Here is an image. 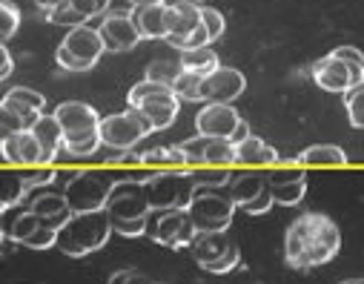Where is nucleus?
<instances>
[{
  "mask_svg": "<svg viewBox=\"0 0 364 284\" xmlns=\"http://www.w3.org/2000/svg\"><path fill=\"white\" fill-rule=\"evenodd\" d=\"M341 250V230L324 213H301L284 236V261L293 270H313L333 261Z\"/></svg>",
  "mask_w": 364,
  "mask_h": 284,
  "instance_id": "obj_1",
  "label": "nucleus"
},
{
  "mask_svg": "<svg viewBox=\"0 0 364 284\" xmlns=\"http://www.w3.org/2000/svg\"><path fill=\"white\" fill-rule=\"evenodd\" d=\"M112 236V221L107 210H89L75 213L60 230H58V250L72 258H83L89 253H98Z\"/></svg>",
  "mask_w": 364,
  "mask_h": 284,
  "instance_id": "obj_2",
  "label": "nucleus"
},
{
  "mask_svg": "<svg viewBox=\"0 0 364 284\" xmlns=\"http://www.w3.org/2000/svg\"><path fill=\"white\" fill-rule=\"evenodd\" d=\"M144 189L152 210H187L198 189V181L190 169H155Z\"/></svg>",
  "mask_w": 364,
  "mask_h": 284,
  "instance_id": "obj_3",
  "label": "nucleus"
},
{
  "mask_svg": "<svg viewBox=\"0 0 364 284\" xmlns=\"http://www.w3.org/2000/svg\"><path fill=\"white\" fill-rule=\"evenodd\" d=\"M104 49H107V43H104L101 32L83 23V26H75L66 32L60 46L55 49V61L66 72H89L101 61Z\"/></svg>",
  "mask_w": 364,
  "mask_h": 284,
  "instance_id": "obj_4",
  "label": "nucleus"
},
{
  "mask_svg": "<svg viewBox=\"0 0 364 284\" xmlns=\"http://www.w3.org/2000/svg\"><path fill=\"white\" fill-rule=\"evenodd\" d=\"M190 250L196 264L215 275H227L241 264V250L227 230H198Z\"/></svg>",
  "mask_w": 364,
  "mask_h": 284,
  "instance_id": "obj_5",
  "label": "nucleus"
},
{
  "mask_svg": "<svg viewBox=\"0 0 364 284\" xmlns=\"http://www.w3.org/2000/svg\"><path fill=\"white\" fill-rule=\"evenodd\" d=\"M235 201L232 196L227 193L224 186H207V184H198L196 196L190 201V216L196 221L198 230H227L232 224V216H235Z\"/></svg>",
  "mask_w": 364,
  "mask_h": 284,
  "instance_id": "obj_6",
  "label": "nucleus"
},
{
  "mask_svg": "<svg viewBox=\"0 0 364 284\" xmlns=\"http://www.w3.org/2000/svg\"><path fill=\"white\" fill-rule=\"evenodd\" d=\"M146 236L161 247L181 250V247H193L198 227H196L190 210H152Z\"/></svg>",
  "mask_w": 364,
  "mask_h": 284,
  "instance_id": "obj_7",
  "label": "nucleus"
},
{
  "mask_svg": "<svg viewBox=\"0 0 364 284\" xmlns=\"http://www.w3.org/2000/svg\"><path fill=\"white\" fill-rule=\"evenodd\" d=\"M98 130H101L104 144H107L109 149H118V152H124V149H135L138 141H144L149 132H155L152 124H149V118H146L138 107H129L127 112L104 115Z\"/></svg>",
  "mask_w": 364,
  "mask_h": 284,
  "instance_id": "obj_8",
  "label": "nucleus"
},
{
  "mask_svg": "<svg viewBox=\"0 0 364 284\" xmlns=\"http://www.w3.org/2000/svg\"><path fill=\"white\" fill-rule=\"evenodd\" d=\"M112 186H115V181H109L107 175L83 169V172L66 186L63 196L69 199V207H72L75 213H89V210H104V207H107Z\"/></svg>",
  "mask_w": 364,
  "mask_h": 284,
  "instance_id": "obj_9",
  "label": "nucleus"
},
{
  "mask_svg": "<svg viewBox=\"0 0 364 284\" xmlns=\"http://www.w3.org/2000/svg\"><path fill=\"white\" fill-rule=\"evenodd\" d=\"M104 210L109 213V219H124V221H138V219H149L152 216L144 184L129 181V178H124V181H118L112 186L109 201H107Z\"/></svg>",
  "mask_w": 364,
  "mask_h": 284,
  "instance_id": "obj_10",
  "label": "nucleus"
},
{
  "mask_svg": "<svg viewBox=\"0 0 364 284\" xmlns=\"http://www.w3.org/2000/svg\"><path fill=\"white\" fill-rule=\"evenodd\" d=\"M181 152L187 158V169L193 167H232L235 161V144L230 138H190L184 144H178Z\"/></svg>",
  "mask_w": 364,
  "mask_h": 284,
  "instance_id": "obj_11",
  "label": "nucleus"
},
{
  "mask_svg": "<svg viewBox=\"0 0 364 284\" xmlns=\"http://www.w3.org/2000/svg\"><path fill=\"white\" fill-rule=\"evenodd\" d=\"M313 80L324 92L344 95L350 86H355V83L364 80V66H355V63L338 61L336 55H327V58H321V61L313 63Z\"/></svg>",
  "mask_w": 364,
  "mask_h": 284,
  "instance_id": "obj_12",
  "label": "nucleus"
},
{
  "mask_svg": "<svg viewBox=\"0 0 364 284\" xmlns=\"http://www.w3.org/2000/svg\"><path fill=\"white\" fill-rule=\"evenodd\" d=\"M166 41L178 46V52H184L190 38L201 29V6L187 4V0H166Z\"/></svg>",
  "mask_w": 364,
  "mask_h": 284,
  "instance_id": "obj_13",
  "label": "nucleus"
},
{
  "mask_svg": "<svg viewBox=\"0 0 364 284\" xmlns=\"http://www.w3.org/2000/svg\"><path fill=\"white\" fill-rule=\"evenodd\" d=\"M267 181H269L276 204H284V207L299 204L307 193V172L301 164L299 167H269Z\"/></svg>",
  "mask_w": 364,
  "mask_h": 284,
  "instance_id": "obj_14",
  "label": "nucleus"
},
{
  "mask_svg": "<svg viewBox=\"0 0 364 284\" xmlns=\"http://www.w3.org/2000/svg\"><path fill=\"white\" fill-rule=\"evenodd\" d=\"M247 78L232 66H218L204 78V101L207 104H232L244 92Z\"/></svg>",
  "mask_w": 364,
  "mask_h": 284,
  "instance_id": "obj_15",
  "label": "nucleus"
},
{
  "mask_svg": "<svg viewBox=\"0 0 364 284\" xmlns=\"http://www.w3.org/2000/svg\"><path fill=\"white\" fill-rule=\"evenodd\" d=\"M0 152H4V161L18 167V169H26V167H41V144L35 138L32 130L26 132H4V141H0Z\"/></svg>",
  "mask_w": 364,
  "mask_h": 284,
  "instance_id": "obj_16",
  "label": "nucleus"
},
{
  "mask_svg": "<svg viewBox=\"0 0 364 284\" xmlns=\"http://www.w3.org/2000/svg\"><path fill=\"white\" fill-rule=\"evenodd\" d=\"M98 32H101L107 49H112V52H127V49L138 46V41H141V32H138V26H135L129 12H109V15H104Z\"/></svg>",
  "mask_w": 364,
  "mask_h": 284,
  "instance_id": "obj_17",
  "label": "nucleus"
},
{
  "mask_svg": "<svg viewBox=\"0 0 364 284\" xmlns=\"http://www.w3.org/2000/svg\"><path fill=\"white\" fill-rule=\"evenodd\" d=\"M238 124H241V115L230 104H207L196 115V130L198 135H207V138H232Z\"/></svg>",
  "mask_w": 364,
  "mask_h": 284,
  "instance_id": "obj_18",
  "label": "nucleus"
},
{
  "mask_svg": "<svg viewBox=\"0 0 364 284\" xmlns=\"http://www.w3.org/2000/svg\"><path fill=\"white\" fill-rule=\"evenodd\" d=\"M58 124L63 127V135H77V132H89L101 127V115L95 107H89L83 101H66L55 110Z\"/></svg>",
  "mask_w": 364,
  "mask_h": 284,
  "instance_id": "obj_19",
  "label": "nucleus"
},
{
  "mask_svg": "<svg viewBox=\"0 0 364 284\" xmlns=\"http://www.w3.org/2000/svg\"><path fill=\"white\" fill-rule=\"evenodd\" d=\"M32 132H35V138H38V144H41V149H43V155H41V167H49L52 161H58V155H60V149H63V127L58 124V118H55V112L52 115H41L38 118V124L32 127Z\"/></svg>",
  "mask_w": 364,
  "mask_h": 284,
  "instance_id": "obj_20",
  "label": "nucleus"
},
{
  "mask_svg": "<svg viewBox=\"0 0 364 284\" xmlns=\"http://www.w3.org/2000/svg\"><path fill=\"white\" fill-rule=\"evenodd\" d=\"M178 104H181V98L169 89V92H161V95H152V98H146L138 110L149 118L152 130H166L178 118Z\"/></svg>",
  "mask_w": 364,
  "mask_h": 284,
  "instance_id": "obj_21",
  "label": "nucleus"
},
{
  "mask_svg": "<svg viewBox=\"0 0 364 284\" xmlns=\"http://www.w3.org/2000/svg\"><path fill=\"white\" fill-rule=\"evenodd\" d=\"M43 112L35 110V107H26L21 101H12V98H0V127H4V132H26L38 124Z\"/></svg>",
  "mask_w": 364,
  "mask_h": 284,
  "instance_id": "obj_22",
  "label": "nucleus"
},
{
  "mask_svg": "<svg viewBox=\"0 0 364 284\" xmlns=\"http://www.w3.org/2000/svg\"><path fill=\"white\" fill-rule=\"evenodd\" d=\"M129 15H132V21H135L141 38H152V41L164 38V41H166V35H169V26H166V4L132 6Z\"/></svg>",
  "mask_w": 364,
  "mask_h": 284,
  "instance_id": "obj_23",
  "label": "nucleus"
},
{
  "mask_svg": "<svg viewBox=\"0 0 364 284\" xmlns=\"http://www.w3.org/2000/svg\"><path fill=\"white\" fill-rule=\"evenodd\" d=\"M29 210H32L35 216H41V219H43L49 227H55V230H60V227L75 216V210L69 207V199L60 196V193H43V196H38Z\"/></svg>",
  "mask_w": 364,
  "mask_h": 284,
  "instance_id": "obj_24",
  "label": "nucleus"
},
{
  "mask_svg": "<svg viewBox=\"0 0 364 284\" xmlns=\"http://www.w3.org/2000/svg\"><path fill=\"white\" fill-rule=\"evenodd\" d=\"M235 161L244 167H276L279 164V149L269 147L267 141L247 135L244 141L235 144Z\"/></svg>",
  "mask_w": 364,
  "mask_h": 284,
  "instance_id": "obj_25",
  "label": "nucleus"
},
{
  "mask_svg": "<svg viewBox=\"0 0 364 284\" xmlns=\"http://www.w3.org/2000/svg\"><path fill=\"white\" fill-rule=\"evenodd\" d=\"M267 186V175H258V172H235L232 181H230V196L238 207H247L250 201H255Z\"/></svg>",
  "mask_w": 364,
  "mask_h": 284,
  "instance_id": "obj_26",
  "label": "nucleus"
},
{
  "mask_svg": "<svg viewBox=\"0 0 364 284\" xmlns=\"http://www.w3.org/2000/svg\"><path fill=\"white\" fill-rule=\"evenodd\" d=\"M299 164L301 167H347V152L333 144H316L299 155Z\"/></svg>",
  "mask_w": 364,
  "mask_h": 284,
  "instance_id": "obj_27",
  "label": "nucleus"
},
{
  "mask_svg": "<svg viewBox=\"0 0 364 284\" xmlns=\"http://www.w3.org/2000/svg\"><path fill=\"white\" fill-rule=\"evenodd\" d=\"M144 167L149 169H184L187 158L181 152V147H152L144 152Z\"/></svg>",
  "mask_w": 364,
  "mask_h": 284,
  "instance_id": "obj_28",
  "label": "nucleus"
},
{
  "mask_svg": "<svg viewBox=\"0 0 364 284\" xmlns=\"http://www.w3.org/2000/svg\"><path fill=\"white\" fill-rule=\"evenodd\" d=\"M101 144H104V138H101V130H89V132L66 135V138H63V149H60V155L86 158V155L98 152V147H101ZM60 155H58V158H60Z\"/></svg>",
  "mask_w": 364,
  "mask_h": 284,
  "instance_id": "obj_29",
  "label": "nucleus"
},
{
  "mask_svg": "<svg viewBox=\"0 0 364 284\" xmlns=\"http://www.w3.org/2000/svg\"><path fill=\"white\" fill-rule=\"evenodd\" d=\"M181 66H184L187 72H196V75L207 78L221 63H218V55L210 46H198V49H184V52H181Z\"/></svg>",
  "mask_w": 364,
  "mask_h": 284,
  "instance_id": "obj_30",
  "label": "nucleus"
},
{
  "mask_svg": "<svg viewBox=\"0 0 364 284\" xmlns=\"http://www.w3.org/2000/svg\"><path fill=\"white\" fill-rule=\"evenodd\" d=\"M172 92L181 101H204V78L184 69L178 75V80L172 83Z\"/></svg>",
  "mask_w": 364,
  "mask_h": 284,
  "instance_id": "obj_31",
  "label": "nucleus"
},
{
  "mask_svg": "<svg viewBox=\"0 0 364 284\" xmlns=\"http://www.w3.org/2000/svg\"><path fill=\"white\" fill-rule=\"evenodd\" d=\"M29 189H32V186L26 184L23 172H9V175L4 178V199H0V204H4V210L18 207V204L26 199Z\"/></svg>",
  "mask_w": 364,
  "mask_h": 284,
  "instance_id": "obj_32",
  "label": "nucleus"
},
{
  "mask_svg": "<svg viewBox=\"0 0 364 284\" xmlns=\"http://www.w3.org/2000/svg\"><path fill=\"white\" fill-rule=\"evenodd\" d=\"M344 110H347V115H350V124L355 127V130H364V80L361 83H355V86H350L344 95Z\"/></svg>",
  "mask_w": 364,
  "mask_h": 284,
  "instance_id": "obj_33",
  "label": "nucleus"
},
{
  "mask_svg": "<svg viewBox=\"0 0 364 284\" xmlns=\"http://www.w3.org/2000/svg\"><path fill=\"white\" fill-rule=\"evenodd\" d=\"M184 72V66H181V61H169V58H158L146 66V80H158V83H166L172 86L178 80V75Z\"/></svg>",
  "mask_w": 364,
  "mask_h": 284,
  "instance_id": "obj_34",
  "label": "nucleus"
},
{
  "mask_svg": "<svg viewBox=\"0 0 364 284\" xmlns=\"http://www.w3.org/2000/svg\"><path fill=\"white\" fill-rule=\"evenodd\" d=\"M190 172H193V178L198 184H207V186H227L232 181V169L230 167H193Z\"/></svg>",
  "mask_w": 364,
  "mask_h": 284,
  "instance_id": "obj_35",
  "label": "nucleus"
},
{
  "mask_svg": "<svg viewBox=\"0 0 364 284\" xmlns=\"http://www.w3.org/2000/svg\"><path fill=\"white\" fill-rule=\"evenodd\" d=\"M18 26H21V9L12 0H4L0 4V38H4V43L18 32Z\"/></svg>",
  "mask_w": 364,
  "mask_h": 284,
  "instance_id": "obj_36",
  "label": "nucleus"
},
{
  "mask_svg": "<svg viewBox=\"0 0 364 284\" xmlns=\"http://www.w3.org/2000/svg\"><path fill=\"white\" fill-rule=\"evenodd\" d=\"M46 18H49L52 23H58V26H66V29H75V26H83V23H86V18L77 15V12L69 6V0H66L63 6H55L52 12H46Z\"/></svg>",
  "mask_w": 364,
  "mask_h": 284,
  "instance_id": "obj_37",
  "label": "nucleus"
},
{
  "mask_svg": "<svg viewBox=\"0 0 364 284\" xmlns=\"http://www.w3.org/2000/svg\"><path fill=\"white\" fill-rule=\"evenodd\" d=\"M6 98L21 101V104H26V107H35V110H41V112H43V107H46L43 92H35L32 86H15V89L6 92Z\"/></svg>",
  "mask_w": 364,
  "mask_h": 284,
  "instance_id": "obj_38",
  "label": "nucleus"
},
{
  "mask_svg": "<svg viewBox=\"0 0 364 284\" xmlns=\"http://www.w3.org/2000/svg\"><path fill=\"white\" fill-rule=\"evenodd\" d=\"M55 244H58V230L49 227V224L38 227V230L23 241V247H29V250H49V247H55Z\"/></svg>",
  "mask_w": 364,
  "mask_h": 284,
  "instance_id": "obj_39",
  "label": "nucleus"
},
{
  "mask_svg": "<svg viewBox=\"0 0 364 284\" xmlns=\"http://www.w3.org/2000/svg\"><path fill=\"white\" fill-rule=\"evenodd\" d=\"M23 172V178H26V184L35 189V186H49V184H55V178H58V169L55 167H26V169H21Z\"/></svg>",
  "mask_w": 364,
  "mask_h": 284,
  "instance_id": "obj_40",
  "label": "nucleus"
},
{
  "mask_svg": "<svg viewBox=\"0 0 364 284\" xmlns=\"http://www.w3.org/2000/svg\"><path fill=\"white\" fill-rule=\"evenodd\" d=\"M69 6L77 15H83L86 21H92V18H98V15H104L109 9V0H69Z\"/></svg>",
  "mask_w": 364,
  "mask_h": 284,
  "instance_id": "obj_41",
  "label": "nucleus"
},
{
  "mask_svg": "<svg viewBox=\"0 0 364 284\" xmlns=\"http://www.w3.org/2000/svg\"><path fill=\"white\" fill-rule=\"evenodd\" d=\"M201 21H204V26H207V32H210V41H218L221 35H224V15L218 12V9H210V6H201Z\"/></svg>",
  "mask_w": 364,
  "mask_h": 284,
  "instance_id": "obj_42",
  "label": "nucleus"
},
{
  "mask_svg": "<svg viewBox=\"0 0 364 284\" xmlns=\"http://www.w3.org/2000/svg\"><path fill=\"white\" fill-rule=\"evenodd\" d=\"M112 221V233L118 236H127V238H135V236H144L146 227H149V219H138V221H124V219H109Z\"/></svg>",
  "mask_w": 364,
  "mask_h": 284,
  "instance_id": "obj_43",
  "label": "nucleus"
},
{
  "mask_svg": "<svg viewBox=\"0 0 364 284\" xmlns=\"http://www.w3.org/2000/svg\"><path fill=\"white\" fill-rule=\"evenodd\" d=\"M107 284H152V281H149V275H144L141 270H135V267H124V270L112 273Z\"/></svg>",
  "mask_w": 364,
  "mask_h": 284,
  "instance_id": "obj_44",
  "label": "nucleus"
},
{
  "mask_svg": "<svg viewBox=\"0 0 364 284\" xmlns=\"http://www.w3.org/2000/svg\"><path fill=\"white\" fill-rule=\"evenodd\" d=\"M272 204H276V199H272V189H269V181H267V186H264V193L255 199V201H250L247 207H241L247 216H264Z\"/></svg>",
  "mask_w": 364,
  "mask_h": 284,
  "instance_id": "obj_45",
  "label": "nucleus"
},
{
  "mask_svg": "<svg viewBox=\"0 0 364 284\" xmlns=\"http://www.w3.org/2000/svg\"><path fill=\"white\" fill-rule=\"evenodd\" d=\"M109 167H127V169H141L144 167V152L135 149H124L115 158H109Z\"/></svg>",
  "mask_w": 364,
  "mask_h": 284,
  "instance_id": "obj_46",
  "label": "nucleus"
},
{
  "mask_svg": "<svg viewBox=\"0 0 364 284\" xmlns=\"http://www.w3.org/2000/svg\"><path fill=\"white\" fill-rule=\"evenodd\" d=\"M330 55H336L338 61H347V63H355V66H364V52L358 46H336Z\"/></svg>",
  "mask_w": 364,
  "mask_h": 284,
  "instance_id": "obj_47",
  "label": "nucleus"
},
{
  "mask_svg": "<svg viewBox=\"0 0 364 284\" xmlns=\"http://www.w3.org/2000/svg\"><path fill=\"white\" fill-rule=\"evenodd\" d=\"M15 72V63H12V55H9V49L6 46H0V78H9Z\"/></svg>",
  "mask_w": 364,
  "mask_h": 284,
  "instance_id": "obj_48",
  "label": "nucleus"
},
{
  "mask_svg": "<svg viewBox=\"0 0 364 284\" xmlns=\"http://www.w3.org/2000/svg\"><path fill=\"white\" fill-rule=\"evenodd\" d=\"M83 169H58V178H55V184H63V186H69L77 175H80Z\"/></svg>",
  "mask_w": 364,
  "mask_h": 284,
  "instance_id": "obj_49",
  "label": "nucleus"
},
{
  "mask_svg": "<svg viewBox=\"0 0 364 284\" xmlns=\"http://www.w3.org/2000/svg\"><path fill=\"white\" fill-rule=\"evenodd\" d=\"M247 135H252V132H250V124H247V121H241V124H238V130L232 132V138H230V141H232V144H238V141H244Z\"/></svg>",
  "mask_w": 364,
  "mask_h": 284,
  "instance_id": "obj_50",
  "label": "nucleus"
},
{
  "mask_svg": "<svg viewBox=\"0 0 364 284\" xmlns=\"http://www.w3.org/2000/svg\"><path fill=\"white\" fill-rule=\"evenodd\" d=\"M35 4H38V9H43V12H52L55 6H63L66 0H35Z\"/></svg>",
  "mask_w": 364,
  "mask_h": 284,
  "instance_id": "obj_51",
  "label": "nucleus"
},
{
  "mask_svg": "<svg viewBox=\"0 0 364 284\" xmlns=\"http://www.w3.org/2000/svg\"><path fill=\"white\" fill-rule=\"evenodd\" d=\"M155 4H166V0H129V6H155Z\"/></svg>",
  "mask_w": 364,
  "mask_h": 284,
  "instance_id": "obj_52",
  "label": "nucleus"
},
{
  "mask_svg": "<svg viewBox=\"0 0 364 284\" xmlns=\"http://www.w3.org/2000/svg\"><path fill=\"white\" fill-rule=\"evenodd\" d=\"M341 284H364V278H347V281H341Z\"/></svg>",
  "mask_w": 364,
  "mask_h": 284,
  "instance_id": "obj_53",
  "label": "nucleus"
},
{
  "mask_svg": "<svg viewBox=\"0 0 364 284\" xmlns=\"http://www.w3.org/2000/svg\"><path fill=\"white\" fill-rule=\"evenodd\" d=\"M187 4H196V6H204V0H187Z\"/></svg>",
  "mask_w": 364,
  "mask_h": 284,
  "instance_id": "obj_54",
  "label": "nucleus"
},
{
  "mask_svg": "<svg viewBox=\"0 0 364 284\" xmlns=\"http://www.w3.org/2000/svg\"><path fill=\"white\" fill-rule=\"evenodd\" d=\"M152 284H172V281H152Z\"/></svg>",
  "mask_w": 364,
  "mask_h": 284,
  "instance_id": "obj_55",
  "label": "nucleus"
}]
</instances>
